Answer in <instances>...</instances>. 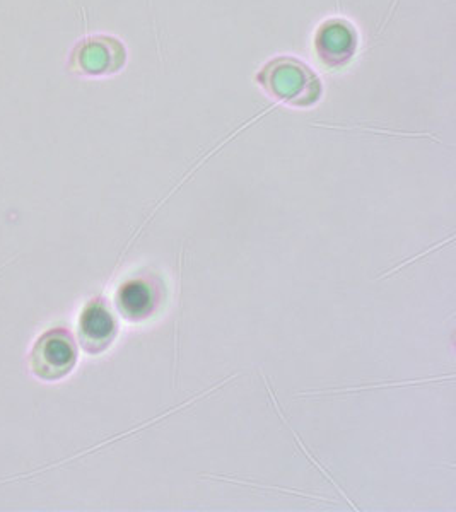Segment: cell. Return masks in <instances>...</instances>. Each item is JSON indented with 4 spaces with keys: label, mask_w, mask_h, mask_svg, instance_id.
Masks as SVG:
<instances>
[{
    "label": "cell",
    "mask_w": 456,
    "mask_h": 512,
    "mask_svg": "<svg viewBox=\"0 0 456 512\" xmlns=\"http://www.w3.org/2000/svg\"><path fill=\"white\" fill-rule=\"evenodd\" d=\"M36 359L40 361L36 366L38 371L50 378H57L60 374L67 373L74 364V349L67 338L55 335L41 342Z\"/></svg>",
    "instance_id": "6da1fadb"
},
{
    "label": "cell",
    "mask_w": 456,
    "mask_h": 512,
    "mask_svg": "<svg viewBox=\"0 0 456 512\" xmlns=\"http://www.w3.org/2000/svg\"><path fill=\"white\" fill-rule=\"evenodd\" d=\"M112 318L101 308L89 309L82 321V333L91 342H105L112 335Z\"/></svg>",
    "instance_id": "7a4b0ae2"
},
{
    "label": "cell",
    "mask_w": 456,
    "mask_h": 512,
    "mask_svg": "<svg viewBox=\"0 0 456 512\" xmlns=\"http://www.w3.org/2000/svg\"><path fill=\"white\" fill-rule=\"evenodd\" d=\"M120 304L127 315H142L151 304V294L144 286L130 284L120 294Z\"/></svg>",
    "instance_id": "3957f363"
}]
</instances>
